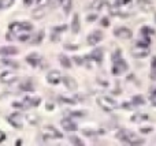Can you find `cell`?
<instances>
[{"label":"cell","mask_w":156,"mask_h":146,"mask_svg":"<svg viewBox=\"0 0 156 146\" xmlns=\"http://www.w3.org/2000/svg\"><path fill=\"white\" fill-rule=\"evenodd\" d=\"M96 101H97V105H99L101 109L107 111V112L114 111L116 107H118V104H116L115 100L111 99V97H108V96H101V97H99Z\"/></svg>","instance_id":"6da1fadb"},{"label":"cell","mask_w":156,"mask_h":146,"mask_svg":"<svg viewBox=\"0 0 156 146\" xmlns=\"http://www.w3.org/2000/svg\"><path fill=\"white\" fill-rule=\"evenodd\" d=\"M43 135H44V138H47V139H56V138L60 139L63 137L60 131H58L55 127H52V126H45L44 128H43Z\"/></svg>","instance_id":"7a4b0ae2"},{"label":"cell","mask_w":156,"mask_h":146,"mask_svg":"<svg viewBox=\"0 0 156 146\" xmlns=\"http://www.w3.org/2000/svg\"><path fill=\"white\" fill-rule=\"evenodd\" d=\"M126 71H128V64H126V62H125V60L122 59V57L114 62V67H112V72H114L115 75L122 74V72H126Z\"/></svg>","instance_id":"3957f363"},{"label":"cell","mask_w":156,"mask_h":146,"mask_svg":"<svg viewBox=\"0 0 156 146\" xmlns=\"http://www.w3.org/2000/svg\"><path fill=\"white\" fill-rule=\"evenodd\" d=\"M114 34H115V37H118L120 40H130L133 37L132 30L128 28H116L114 30Z\"/></svg>","instance_id":"277c9868"},{"label":"cell","mask_w":156,"mask_h":146,"mask_svg":"<svg viewBox=\"0 0 156 146\" xmlns=\"http://www.w3.org/2000/svg\"><path fill=\"white\" fill-rule=\"evenodd\" d=\"M8 123L15 128H21L24 126V118H22L21 113H12L8 116Z\"/></svg>","instance_id":"5b68a950"},{"label":"cell","mask_w":156,"mask_h":146,"mask_svg":"<svg viewBox=\"0 0 156 146\" xmlns=\"http://www.w3.org/2000/svg\"><path fill=\"white\" fill-rule=\"evenodd\" d=\"M132 53L137 59H144V57H147L149 55V51H148V47H138V45H136L132 49Z\"/></svg>","instance_id":"8992f818"},{"label":"cell","mask_w":156,"mask_h":146,"mask_svg":"<svg viewBox=\"0 0 156 146\" xmlns=\"http://www.w3.org/2000/svg\"><path fill=\"white\" fill-rule=\"evenodd\" d=\"M47 81H48V83H51V85H58V83L62 81V74H60V71H58V70L49 71L48 75H47Z\"/></svg>","instance_id":"52a82bcc"},{"label":"cell","mask_w":156,"mask_h":146,"mask_svg":"<svg viewBox=\"0 0 156 146\" xmlns=\"http://www.w3.org/2000/svg\"><path fill=\"white\" fill-rule=\"evenodd\" d=\"M103 40V33L99 30H95L88 36V44L89 45H96Z\"/></svg>","instance_id":"ba28073f"},{"label":"cell","mask_w":156,"mask_h":146,"mask_svg":"<svg viewBox=\"0 0 156 146\" xmlns=\"http://www.w3.org/2000/svg\"><path fill=\"white\" fill-rule=\"evenodd\" d=\"M16 79V75L12 71H3L0 74V82L1 83H11Z\"/></svg>","instance_id":"9c48e42d"},{"label":"cell","mask_w":156,"mask_h":146,"mask_svg":"<svg viewBox=\"0 0 156 146\" xmlns=\"http://www.w3.org/2000/svg\"><path fill=\"white\" fill-rule=\"evenodd\" d=\"M60 124H62V127H63L66 131H76L77 130V124L74 122H73L71 119H63L62 122H60Z\"/></svg>","instance_id":"30bf717a"},{"label":"cell","mask_w":156,"mask_h":146,"mask_svg":"<svg viewBox=\"0 0 156 146\" xmlns=\"http://www.w3.org/2000/svg\"><path fill=\"white\" fill-rule=\"evenodd\" d=\"M18 48L15 47H1L0 48V56H12L18 53Z\"/></svg>","instance_id":"8fae6325"},{"label":"cell","mask_w":156,"mask_h":146,"mask_svg":"<svg viewBox=\"0 0 156 146\" xmlns=\"http://www.w3.org/2000/svg\"><path fill=\"white\" fill-rule=\"evenodd\" d=\"M41 60V56L38 55V53H30V55L26 57V62H28L30 66H33V67H36V66H38V63H40Z\"/></svg>","instance_id":"7c38bea8"},{"label":"cell","mask_w":156,"mask_h":146,"mask_svg":"<svg viewBox=\"0 0 156 146\" xmlns=\"http://www.w3.org/2000/svg\"><path fill=\"white\" fill-rule=\"evenodd\" d=\"M137 3H138V7H140L141 10H144V11H147V12L152 11L153 4L151 0H138Z\"/></svg>","instance_id":"4fadbf2b"},{"label":"cell","mask_w":156,"mask_h":146,"mask_svg":"<svg viewBox=\"0 0 156 146\" xmlns=\"http://www.w3.org/2000/svg\"><path fill=\"white\" fill-rule=\"evenodd\" d=\"M41 103L40 97H25V104L29 107H38Z\"/></svg>","instance_id":"5bb4252c"},{"label":"cell","mask_w":156,"mask_h":146,"mask_svg":"<svg viewBox=\"0 0 156 146\" xmlns=\"http://www.w3.org/2000/svg\"><path fill=\"white\" fill-rule=\"evenodd\" d=\"M62 79H63V82H64V85H66V87L67 89H70V90H74L77 87V82L74 81V79L71 78V77H62Z\"/></svg>","instance_id":"9a60e30c"},{"label":"cell","mask_w":156,"mask_h":146,"mask_svg":"<svg viewBox=\"0 0 156 146\" xmlns=\"http://www.w3.org/2000/svg\"><path fill=\"white\" fill-rule=\"evenodd\" d=\"M81 29V23H80V16L78 14L73 16V22H71V32L73 33H78Z\"/></svg>","instance_id":"2e32d148"},{"label":"cell","mask_w":156,"mask_h":146,"mask_svg":"<svg viewBox=\"0 0 156 146\" xmlns=\"http://www.w3.org/2000/svg\"><path fill=\"white\" fill-rule=\"evenodd\" d=\"M105 4H107L105 0H93L92 4H90V8L96 10V11H100L103 7H105Z\"/></svg>","instance_id":"e0dca14e"},{"label":"cell","mask_w":156,"mask_h":146,"mask_svg":"<svg viewBox=\"0 0 156 146\" xmlns=\"http://www.w3.org/2000/svg\"><path fill=\"white\" fill-rule=\"evenodd\" d=\"M89 57L100 63L101 60H103V49H95V51L90 53V56H89Z\"/></svg>","instance_id":"ac0fdd59"},{"label":"cell","mask_w":156,"mask_h":146,"mask_svg":"<svg viewBox=\"0 0 156 146\" xmlns=\"http://www.w3.org/2000/svg\"><path fill=\"white\" fill-rule=\"evenodd\" d=\"M44 15H45V7H37L32 14V16L34 19H40V18H43Z\"/></svg>","instance_id":"d6986e66"},{"label":"cell","mask_w":156,"mask_h":146,"mask_svg":"<svg viewBox=\"0 0 156 146\" xmlns=\"http://www.w3.org/2000/svg\"><path fill=\"white\" fill-rule=\"evenodd\" d=\"M59 62H60V64H62L63 67H66V68L71 67V60L68 59L66 55H60L59 56Z\"/></svg>","instance_id":"ffe728a7"},{"label":"cell","mask_w":156,"mask_h":146,"mask_svg":"<svg viewBox=\"0 0 156 146\" xmlns=\"http://www.w3.org/2000/svg\"><path fill=\"white\" fill-rule=\"evenodd\" d=\"M148 119V116L147 115H144V113H136V115H133L132 116V122H134V123H138V122H142V120H147Z\"/></svg>","instance_id":"44dd1931"},{"label":"cell","mask_w":156,"mask_h":146,"mask_svg":"<svg viewBox=\"0 0 156 146\" xmlns=\"http://www.w3.org/2000/svg\"><path fill=\"white\" fill-rule=\"evenodd\" d=\"M62 6H63V10L66 14L71 11V7H73V0H63L62 1Z\"/></svg>","instance_id":"7402d4cb"},{"label":"cell","mask_w":156,"mask_h":146,"mask_svg":"<svg viewBox=\"0 0 156 146\" xmlns=\"http://www.w3.org/2000/svg\"><path fill=\"white\" fill-rule=\"evenodd\" d=\"M26 120H28L30 124H37V123H38V116L34 113H28L26 115Z\"/></svg>","instance_id":"603a6c76"},{"label":"cell","mask_w":156,"mask_h":146,"mask_svg":"<svg viewBox=\"0 0 156 146\" xmlns=\"http://www.w3.org/2000/svg\"><path fill=\"white\" fill-rule=\"evenodd\" d=\"M10 30L11 32H14V33H19V32H22L21 30V22H12V23H10Z\"/></svg>","instance_id":"cb8c5ba5"},{"label":"cell","mask_w":156,"mask_h":146,"mask_svg":"<svg viewBox=\"0 0 156 146\" xmlns=\"http://www.w3.org/2000/svg\"><path fill=\"white\" fill-rule=\"evenodd\" d=\"M21 90H24V91H33L34 90V86H33L30 82H25L21 85Z\"/></svg>","instance_id":"d4e9b609"},{"label":"cell","mask_w":156,"mask_h":146,"mask_svg":"<svg viewBox=\"0 0 156 146\" xmlns=\"http://www.w3.org/2000/svg\"><path fill=\"white\" fill-rule=\"evenodd\" d=\"M132 103L134 104V105H141V104H144L145 103V100L142 96H134L132 99Z\"/></svg>","instance_id":"484cf974"},{"label":"cell","mask_w":156,"mask_h":146,"mask_svg":"<svg viewBox=\"0 0 156 146\" xmlns=\"http://www.w3.org/2000/svg\"><path fill=\"white\" fill-rule=\"evenodd\" d=\"M33 29V25L29 22H21V30L22 32H30Z\"/></svg>","instance_id":"4316f807"},{"label":"cell","mask_w":156,"mask_h":146,"mask_svg":"<svg viewBox=\"0 0 156 146\" xmlns=\"http://www.w3.org/2000/svg\"><path fill=\"white\" fill-rule=\"evenodd\" d=\"M14 4V0H0V8H8Z\"/></svg>","instance_id":"83f0119b"},{"label":"cell","mask_w":156,"mask_h":146,"mask_svg":"<svg viewBox=\"0 0 156 146\" xmlns=\"http://www.w3.org/2000/svg\"><path fill=\"white\" fill-rule=\"evenodd\" d=\"M151 79L156 81V57L152 59V70H151Z\"/></svg>","instance_id":"f1b7e54d"},{"label":"cell","mask_w":156,"mask_h":146,"mask_svg":"<svg viewBox=\"0 0 156 146\" xmlns=\"http://www.w3.org/2000/svg\"><path fill=\"white\" fill-rule=\"evenodd\" d=\"M70 142L73 143V145H78V146H82L84 145V142L81 141L78 137H70Z\"/></svg>","instance_id":"f546056e"},{"label":"cell","mask_w":156,"mask_h":146,"mask_svg":"<svg viewBox=\"0 0 156 146\" xmlns=\"http://www.w3.org/2000/svg\"><path fill=\"white\" fill-rule=\"evenodd\" d=\"M1 63L3 64H7L8 67H14V68H18V63L16 62H12V60H1Z\"/></svg>","instance_id":"4dcf8cb0"},{"label":"cell","mask_w":156,"mask_h":146,"mask_svg":"<svg viewBox=\"0 0 156 146\" xmlns=\"http://www.w3.org/2000/svg\"><path fill=\"white\" fill-rule=\"evenodd\" d=\"M49 3H51V0H36L37 7H45V6H48Z\"/></svg>","instance_id":"1f68e13d"},{"label":"cell","mask_w":156,"mask_h":146,"mask_svg":"<svg viewBox=\"0 0 156 146\" xmlns=\"http://www.w3.org/2000/svg\"><path fill=\"white\" fill-rule=\"evenodd\" d=\"M59 100L62 101V103H64V104H70V105L76 104V101H74V100H70V99H67V97H63V96H60Z\"/></svg>","instance_id":"d6a6232c"},{"label":"cell","mask_w":156,"mask_h":146,"mask_svg":"<svg viewBox=\"0 0 156 146\" xmlns=\"http://www.w3.org/2000/svg\"><path fill=\"white\" fill-rule=\"evenodd\" d=\"M41 38H43V32H38L36 34V37L33 38V44H40L41 43Z\"/></svg>","instance_id":"836d02e7"},{"label":"cell","mask_w":156,"mask_h":146,"mask_svg":"<svg viewBox=\"0 0 156 146\" xmlns=\"http://www.w3.org/2000/svg\"><path fill=\"white\" fill-rule=\"evenodd\" d=\"M29 38H30V36H29V33H26V32H24V34H21V36L18 37L19 41H28Z\"/></svg>","instance_id":"e575fe53"},{"label":"cell","mask_w":156,"mask_h":146,"mask_svg":"<svg viewBox=\"0 0 156 146\" xmlns=\"http://www.w3.org/2000/svg\"><path fill=\"white\" fill-rule=\"evenodd\" d=\"M141 33H142L144 36H148V34H153V30H151L149 28H142L141 29Z\"/></svg>","instance_id":"d590c367"},{"label":"cell","mask_w":156,"mask_h":146,"mask_svg":"<svg viewBox=\"0 0 156 146\" xmlns=\"http://www.w3.org/2000/svg\"><path fill=\"white\" fill-rule=\"evenodd\" d=\"M132 0H118L116 1V6H126V4H130Z\"/></svg>","instance_id":"8d00e7d4"},{"label":"cell","mask_w":156,"mask_h":146,"mask_svg":"<svg viewBox=\"0 0 156 146\" xmlns=\"http://www.w3.org/2000/svg\"><path fill=\"white\" fill-rule=\"evenodd\" d=\"M59 38H60V37H59V33H58V32H53V33H52L51 40L53 41V43H55V41H59Z\"/></svg>","instance_id":"74e56055"},{"label":"cell","mask_w":156,"mask_h":146,"mask_svg":"<svg viewBox=\"0 0 156 146\" xmlns=\"http://www.w3.org/2000/svg\"><path fill=\"white\" fill-rule=\"evenodd\" d=\"M15 38H16V37H15V33H14V32H10L7 34V40H8V41H11V40H15Z\"/></svg>","instance_id":"f35d334b"},{"label":"cell","mask_w":156,"mask_h":146,"mask_svg":"<svg viewBox=\"0 0 156 146\" xmlns=\"http://www.w3.org/2000/svg\"><path fill=\"white\" fill-rule=\"evenodd\" d=\"M82 133H84V134L86 135V137H92V135H95V134H96V133H93L92 130H84Z\"/></svg>","instance_id":"ab89813d"},{"label":"cell","mask_w":156,"mask_h":146,"mask_svg":"<svg viewBox=\"0 0 156 146\" xmlns=\"http://www.w3.org/2000/svg\"><path fill=\"white\" fill-rule=\"evenodd\" d=\"M74 62H76L77 64H78V66H82V63H84V60H82V57H74Z\"/></svg>","instance_id":"60d3db41"},{"label":"cell","mask_w":156,"mask_h":146,"mask_svg":"<svg viewBox=\"0 0 156 146\" xmlns=\"http://www.w3.org/2000/svg\"><path fill=\"white\" fill-rule=\"evenodd\" d=\"M140 131L142 133V134H149V133L152 131V128H151V127H147V128H141Z\"/></svg>","instance_id":"b9f144b4"},{"label":"cell","mask_w":156,"mask_h":146,"mask_svg":"<svg viewBox=\"0 0 156 146\" xmlns=\"http://www.w3.org/2000/svg\"><path fill=\"white\" fill-rule=\"evenodd\" d=\"M108 25H110V23H108V19H107V18H103V19H101V26L107 28Z\"/></svg>","instance_id":"7bdbcfd3"},{"label":"cell","mask_w":156,"mask_h":146,"mask_svg":"<svg viewBox=\"0 0 156 146\" xmlns=\"http://www.w3.org/2000/svg\"><path fill=\"white\" fill-rule=\"evenodd\" d=\"M63 30H66V26H60V28H55L53 29V32H63Z\"/></svg>","instance_id":"ee69618b"},{"label":"cell","mask_w":156,"mask_h":146,"mask_svg":"<svg viewBox=\"0 0 156 146\" xmlns=\"http://www.w3.org/2000/svg\"><path fill=\"white\" fill-rule=\"evenodd\" d=\"M24 3H25V6H30L33 3V0H24Z\"/></svg>","instance_id":"f6af8a7d"},{"label":"cell","mask_w":156,"mask_h":146,"mask_svg":"<svg viewBox=\"0 0 156 146\" xmlns=\"http://www.w3.org/2000/svg\"><path fill=\"white\" fill-rule=\"evenodd\" d=\"M93 19H96V15H88V22H90Z\"/></svg>","instance_id":"bcb514c9"},{"label":"cell","mask_w":156,"mask_h":146,"mask_svg":"<svg viewBox=\"0 0 156 146\" xmlns=\"http://www.w3.org/2000/svg\"><path fill=\"white\" fill-rule=\"evenodd\" d=\"M4 138H6V135H4L3 133H0V143H1V142L4 141Z\"/></svg>","instance_id":"7dc6e473"},{"label":"cell","mask_w":156,"mask_h":146,"mask_svg":"<svg viewBox=\"0 0 156 146\" xmlns=\"http://www.w3.org/2000/svg\"><path fill=\"white\" fill-rule=\"evenodd\" d=\"M66 49H77V47H71V45H64Z\"/></svg>","instance_id":"c3c4849f"},{"label":"cell","mask_w":156,"mask_h":146,"mask_svg":"<svg viewBox=\"0 0 156 146\" xmlns=\"http://www.w3.org/2000/svg\"><path fill=\"white\" fill-rule=\"evenodd\" d=\"M22 145V139H18V141H16V146H21Z\"/></svg>","instance_id":"681fc988"},{"label":"cell","mask_w":156,"mask_h":146,"mask_svg":"<svg viewBox=\"0 0 156 146\" xmlns=\"http://www.w3.org/2000/svg\"><path fill=\"white\" fill-rule=\"evenodd\" d=\"M62 1H63V0H55V3H56V6H59V4H62Z\"/></svg>","instance_id":"f907efd6"}]
</instances>
